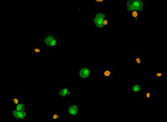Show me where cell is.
Here are the masks:
<instances>
[{"label": "cell", "mask_w": 167, "mask_h": 122, "mask_svg": "<svg viewBox=\"0 0 167 122\" xmlns=\"http://www.w3.org/2000/svg\"><path fill=\"white\" fill-rule=\"evenodd\" d=\"M43 45L49 50H54L59 47V37L56 33L46 34L42 38Z\"/></svg>", "instance_id": "1"}, {"label": "cell", "mask_w": 167, "mask_h": 122, "mask_svg": "<svg viewBox=\"0 0 167 122\" xmlns=\"http://www.w3.org/2000/svg\"><path fill=\"white\" fill-rule=\"evenodd\" d=\"M55 95L56 97L68 102L73 100V90L70 86L61 87Z\"/></svg>", "instance_id": "2"}, {"label": "cell", "mask_w": 167, "mask_h": 122, "mask_svg": "<svg viewBox=\"0 0 167 122\" xmlns=\"http://www.w3.org/2000/svg\"><path fill=\"white\" fill-rule=\"evenodd\" d=\"M93 70L89 67H78L75 75L81 79H90L93 75Z\"/></svg>", "instance_id": "3"}, {"label": "cell", "mask_w": 167, "mask_h": 122, "mask_svg": "<svg viewBox=\"0 0 167 122\" xmlns=\"http://www.w3.org/2000/svg\"><path fill=\"white\" fill-rule=\"evenodd\" d=\"M79 104L76 103H72L68 106L66 111V116L67 119H76L80 112Z\"/></svg>", "instance_id": "4"}, {"label": "cell", "mask_w": 167, "mask_h": 122, "mask_svg": "<svg viewBox=\"0 0 167 122\" xmlns=\"http://www.w3.org/2000/svg\"><path fill=\"white\" fill-rule=\"evenodd\" d=\"M127 10L128 12L133 11L141 12L144 8L143 2L140 0H131L127 2Z\"/></svg>", "instance_id": "5"}, {"label": "cell", "mask_w": 167, "mask_h": 122, "mask_svg": "<svg viewBox=\"0 0 167 122\" xmlns=\"http://www.w3.org/2000/svg\"><path fill=\"white\" fill-rule=\"evenodd\" d=\"M106 17V14L104 12H97L94 13L93 19L94 28H96V30L103 29L104 26L103 25V21Z\"/></svg>", "instance_id": "6"}, {"label": "cell", "mask_w": 167, "mask_h": 122, "mask_svg": "<svg viewBox=\"0 0 167 122\" xmlns=\"http://www.w3.org/2000/svg\"><path fill=\"white\" fill-rule=\"evenodd\" d=\"M114 68L111 67H104L101 69L100 72V75L101 78L104 79H108L111 78L113 77L114 74Z\"/></svg>", "instance_id": "7"}, {"label": "cell", "mask_w": 167, "mask_h": 122, "mask_svg": "<svg viewBox=\"0 0 167 122\" xmlns=\"http://www.w3.org/2000/svg\"><path fill=\"white\" fill-rule=\"evenodd\" d=\"M13 117L17 120H23L25 119L27 117V114L26 111H21L17 110L12 111Z\"/></svg>", "instance_id": "8"}, {"label": "cell", "mask_w": 167, "mask_h": 122, "mask_svg": "<svg viewBox=\"0 0 167 122\" xmlns=\"http://www.w3.org/2000/svg\"><path fill=\"white\" fill-rule=\"evenodd\" d=\"M139 12L136 11H133L129 12V14L131 19L133 20L134 22L139 21L140 19V15Z\"/></svg>", "instance_id": "9"}, {"label": "cell", "mask_w": 167, "mask_h": 122, "mask_svg": "<svg viewBox=\"0 0 167 122\" xmlns=\"http://www.w3.org/2000/svg\"><path fill=\"white\" fill-rule=\"evenodd\" d=\"M26 106L25 102H24L23 101H20V102L17 105L15 106L14 110L26 111Z\"/></svg>", "instance_id": "10"}, {"label": "cell", "mask_w": 167, "mask_h": 122, "mask_svg": "<svg viewBox=\"0 0 167 122\" xmlns=\"http://www.w3.org/2000/svg\"><path fill=\"white\" fill-rule=\"evenodd\" d=\"M20 102V96H19L17 93H15V95H13V99H12V103H13L12 105L15 107Z\"/></svg>", "instance_id": "11"}, {"label": "cell", "mask_w": 167, "mask_h": 122, "mask_svg": "<svg viewBox=\"0 0 167 122\" xmlns=\"http://www.w3.org/2000/svg\"><path fill=\"white\" fill-rule=\"evenodd\" d=\"M112 24V21L111 19H109L108 18H105L103 21V25L104 27H107L109 26H111Z\"/></svg>", "instance_id": "12"}, {"label": "cell", "mask_w": 167, "mask_h": 122, "mask_svg": "<svg viewBox=\"0 0 167 122\" xmlns=\"http://www.w3.org/2000/svg\"><path fill=\"white\" fill-rule=\"evenodd\" d=\"M60 115L58 113H55L51 117V120L56 121L58 122H60Z\"/></svg>", "instance_id": "13"}, {"label": "cell", "mask_w": 167, "mask_h": 122, "mask_svg": "<svg viewBox=\"0 0 167 122\" xmlns=\"http://www.w3.org/2000/svg\"><path fill=\"white\" fill-rule=\"evenodd\" d=\"M32 51L36 53H39L43 52L42 49L40 46H33Z\"/></svg>", "instance_id": "14"}, {"label": "cell", "mask_w": 167, "mask_h": 122, "mask_svg": "<svg viewBox=\"0 0 167 122\" xmlns=\"http://www.w3.org/2000/svg\"><path fill=\"white\" fill-rule=\"evenodd\" d=\"M134 62H135V64L136 65V66H139V65H140L141 64V60L140 55H137L136 57L134 58Z\"/></svg>", "instance_id": "15"}, {"label": "cell", "mask_w": 167, "mask_h": 122, "mask_svg": "<svg viewBox=\"0 0 167 122\" xmlns=\"http://www.w3.org/2000/svg\"><path fill=\"white\" fill-rule=\"evenodd\" d=\"M140 86L139 85L136 84L133 86L132 90L135 92H139L140 91Z\"/></svg>", "instance_id": "16"}, {"label": "cell", "mask_w": 167, "mask_h": 122, "mask_svg": "<svg viewBox=\"0 0 167 122\" xmlns=\"http://www.w3.org/2000/svg\"><path fill=\"white\" fill-rule=\"evenodd\" d=\"M105 1H104V0H96L94 1V3L97 5H99L100 6H103L104 5Z\"/></svg>", "instance_id": "17"}, {"label": "cell", "mask_w": 167, "mask_h": 122, "mask_svg": "<svg viewBox=\"0 0 167 122\" xmlns=\"http://www.w3.org/2000/svg\"><path fill=\"white\" fill-rule=\"evenodd\" d=\"M156 77L158 78H161L164 76V73L162 72H157V73H154Z\"/></svg>", "instance_id": "18"}, {"label": "cell", "mask_w": 167, "mask_h": 122, "mask_svg": "<svg viewBox=\"0 0 167 122\" xmlns=\"http://www.w3.org/2000/svg\"><path fill=\"white\" fill-rule=\"evenodd\" d=\"M152 95H153V94L152 92H148L146 93L144 97L146 99H150L152 97Z\"/></svg>", "instance_id": "19"}, {"label": "cell", "mask_w": 167, "mask_h": 122, "mask_svg": "<svg viewBox=\"0 0 167 122\" xmlns=\"http://www.w3.org/2000/svg\"><path fill=\"white\" fill-rule=\"evenodd\" d=\"M47 122H58L57 121H54L52 120H48V121Z\"/></svg>", "instance_id": "20"}]
</instances>
